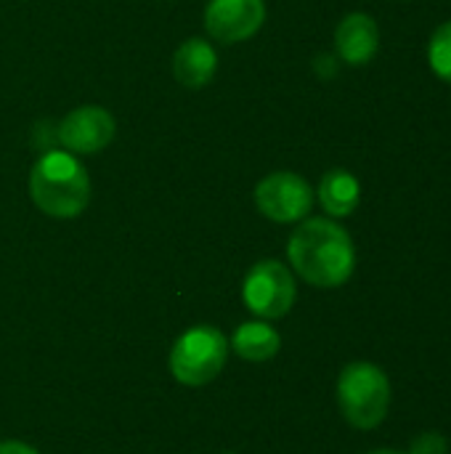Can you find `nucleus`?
<instances>
[{
	"mask_svg": "<svg viewBox=\"0 0 451 454\" xmlns=\"http://www.w3.org/2000/svg\"><path fill=\"white\" fill-rule=\"evenodd\" d=\"M114 138V117L104 106H77L58 125V144L74 154H96Z\"/></svg>",
	"mask_w": 451,
	"mask_h": 454,
	"instance_id": "8",
	"label": "nucleus"
},
{
	"mask_svg": "<svg viewBox=\"0 0 451 454\" xmlns=\"http://www.w3.org/2000/svg\"><path fill=\"white\" fill-rule=\"evenodd\" d=\"M29 194L45 215L77 218L90 202V178L69 152H48L29 173Z\"/></svg>",
	"mask_w": 451,
	"mask_h": 454,
	"instance_id": "2",
	"label": "nucleus"
},
{
	"mask_svg": "<svg viewBox=\"0 0 451 454\" xmlns=\"http://www.w3.org/2000/svg\"><path fill=\"white\" fill-rule=\"evenodd\" d=\"M367 454H407V452H396V450H375V452H367Z\"/></svg>",
	"mask_w": 451,
	"mask_h": 454,
	"instance_id": "16",
	"label": "nucleus"
},
{
	"mask_svg": "<svg viewBox=\"0 0 451 454\" xmlns=\"http://www.w3.org/2000/svg\"><path fill=\"white\" fill-rule=\"evenodd\" d=\"M338 404L348 426L377 428L391 410V380L372 362H351L338 378Z\"/></svg>",
	"mask_w": 451,
	"mask_h": 454,
	"instance_id": "3",
	"label": "nucleus"
},
{
	"mask_svg": "<svg viewBox=\"0 0 451 454\" xmlns=\"http://www.w3.org/2000/svg\"><path fill=\"white\" fill-rule=\"evenodd\" d=\"M242 298L258 319H282L295 306L298 285L284 263L258 261L245 277Z\"/></svg>",
	"mask_w": 451,
	"mask_h": 454,
	"instance_id": "5",
	"label": "nucleus"
},
{
	"mask_svg": "<svg viewBox=\"0 0 451 454\" xmlns=\"http://www.w3.org/2000/svg\"><path fill=\"white\" fill-rule=\"evenodd\" d=\"M229 359V340L221 330L199 325L186 330L170 351V372L183 386H207Z\"/></svg>",
	"mask_w": 451,
	"mask_h": 454,
	"instance_id": "4",
	"label": "nucleus"
},
{
	"mask_svg": "<svg viewBox=\"0 0 451 454\" xmlns=\"http://www.w3.org/2000/svg\"><path fill=\"white\" fill-rule=\"evenodd\" d=\"M231 346L234 351L247 359V362H268L279 354L282 348V338L279 333L266 325V322H245L234 338H231Z\"/></svg>",
	"mask_w": 451,
	"mask_h": 454,
	"instance_id": "12",
	"label": "nucleus"
},
{
	"mask_svg": "<svg viewBox=\"0 0 451 454\" xmlns=\"http://www.w3.org/2000/svg\"><path fill=\"white\" fill-rule=\"evenodd\" d=\"M407 454H449V442L439 431H425L417 439H412Z\"/></svg>",
	"mask_w": 451,
	"mask_h": 454,
	"instance_id": "14",
	"label": "nucleus"
},
{
	"mask_svg": "<svg viewBox=\"0 0 451 454\" xmlns=\"http://www.w3.org/2000/svg\"><path fill=\"white\" fill-rule=\"evenodd\" d=\"M338 56L351 67H364L375 59L380 48V27L369 13H348L335 29Z\"/></svg>",
	"mask_w": 451,
	"mask_h": 454,
	"instance_id": "9",
	"label": "nucleus"
},
{
	"mask_svg": "<svg viewBox=\"0 0 451 454\" xmlns=\"http://www.w3.org/2000/svg\"><path fill=\"white\" fill-rule=\"evenodd\" d=\"M218 69V53L215 48L202 37H189L178 45L173 56V74L183 88H205Z\"/></svg>",
	"mask_w": 451,
	"mask_h": 454,
	"instance_id": "10",
	"label": "nucleus"
},
{
	"mask_svg": "<svg viewBox=\"0 0 451 454\" xmlns=\"http://www.w3.org/2000/svg\"><path fill=\"white\" fill-rule=\"evenodd\" d=\"M255 205L274 223H295L311 213L314 189L298 173L276 170L255 186Z\"/></svg>",
	"mask_w": 451,
	"mask_h": 454,
	"instance_id": "6",
	"label": "nucleus"
},
{
	"mask_svg": "<svg viewBox=\"0 0 451 454\" xmlns=\"http://www.w3.org/2000/svg\"><path fill=\"white\" fill-rule=\"evenodd\" d=\"M428 64L439 80L451 85V21H444L433 29L428 43Z\"/></svg>",
	"mask_w": 451,
	"mask_h": 454,
	"instance_id": "13",
	"label": "nucleus"
},
{
	"mask_svg": "<svg viewBox=\"0 0 451 454\" xmlns=\"http://www.w3.org/2000/svg\"><path fill=\"white\" fill-rule=\"evenodd\" d=\"M287 255L300 279L322 290L346 285L356 269L354 239L332 218L303 221L287 242Z\"/></svg>",
	"mask_w": 451,
	"mask_h": 454,
	"instance_id": "1",
	"label": "nucleus"
},
{
	"mask_svg": "<svg viewBox=\"0 0 451 454\" xmlns=\"http://www.w3.org/2000/svg\"><path fill=\"white\" fill-rule=\"evenodd\" d=\"M362 200V186L359 178L343 168H332L322 176L319 184V202L324 207V213H330L332 218H346L359 207Z\"/></svg>",
	"mask_w": 451,
	"mask_h": 454,
	"instance_id": "11",
	"label": "nucleus"
},
{
	"mask_svg": "<svg viewBox=\"0 0 451 454\" xmlns=\"http://www.w3.org/2000/svg\"><path fill=\"white\" fill-rule=\"evenodd\" d=\"M0 454H37L32 447L21 444V442H3L0 444Z\"/></svg>",
	"mask_w": 451,
	"mask_h": 454,
	"instance_id": "15",
	"label": "nucleus"
},
{
	"mask_svg": "<svg viewBox=\"0 0 451 454\" xmlns=\"http://www.w3.org/2000/svg\"><path fill=\"white\" fill-rule=\"evenodd\" d=\"M266 21L263 0H210L205 8V29L218 43L250 40Z\"/></svg>",
	"mask_w": 451,
	"mask_h": 454,
	"instance_id": "7",
	"label": "nucleus"
}]
</instances>
